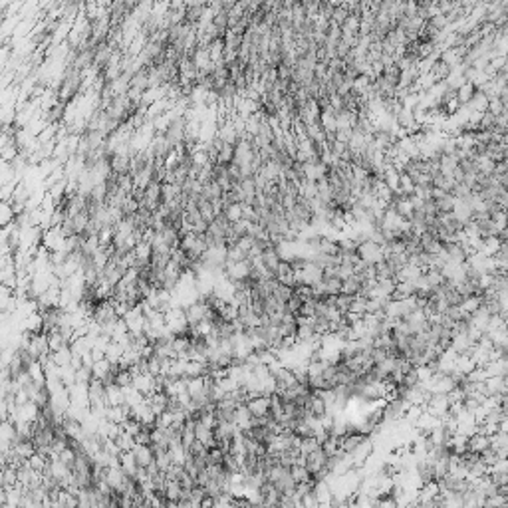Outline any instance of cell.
I'll return each mask as SVG.
<instances>
[{"instance_id": "obj_1", "label": "cell", "mask_w": 508, "mask_h": 508, "mask_svg": "<svg viewBox=\"0 0 508 508\" xmlns=\"http://www.w3.org/2000/svg\"><path fill=\"white\" fill-rule=\"evenodd\" d=\"M356 252H358V256H360L365 264H377L383 260L381 246L376 245V242H371V240H365V242L358 245V250H356Z\"/></svg>"}, {"instance_id": "obj_2", "label": "cell", "mask_w": 508, "mask_h": 508, "mask_svg": "<svg viewBox=\"0 0 508 508\" xmlns=\"http://www.w3.org/2000/svg\"><path fill=\"white\" fill-rule=\"evenodd\" d=\"M129 161L131 157H123V155H112L109 157V169L115 175H127L129 173Z\"/></svg>"}, {"instance_id": "obj_3", "label": "cell", "mask_w": 508, "mask_h": 508, "mask_svg": "<svg viewBox=\"0 0 508 508\" xmlns=\"http://www.w3.org/2000/svg\"><path fill=\"white\" fill-rule=\"evenodd\" d=\"M475 94H476V85H475V83L465 82L459 87V90H457V99H459L460 105H467V103H469L471 99L475 98Z\"/></svg>"}, {"instance_id": "obj_4", "label": "cell", "mask_w": 508, "mask_h": 508, "mask_svg": "<svg viewBox=\"0 0 508 508\" xmlns=\"http://www.w3.org/2000/svg\"><path fill=\"white\" fill-rule=\"evenodd\" d=\"M181 195V187L177 185H169V183H163L161 185V205H167V203H171L175 197H179Z\"/></svg>"}, {"instance_id": "obj_5", "label": "cell", "mask_w": 508, "mask_h": 508, "mask_svg": "<svg viewBox=\"0 0 508 508\" xmlns=\"http://www.w3.org/2000/svg\"><path fill=\"white\" fill-rule=\"evenodd\" d=\"M232 159H234V147L223 143V147L218 149V153H216V161H214V163L229 165V163H232Z\"/></svg>"}, {"instance_id": "obj_6", "label": "cell", "mask_w": 508, "mask_h": 508, "mask_svg": "<svg viewBox=\"0 0 508 508\" xmlns=\"http://www.w3.org/2000/svg\"><path fill=\"white\" fill-rule=\"evenodd\" d=\"M223 214H225V218L232 225V223H236V220L242 218V205H229V207L223 209Z\"/></svg>"}]
</instances>
